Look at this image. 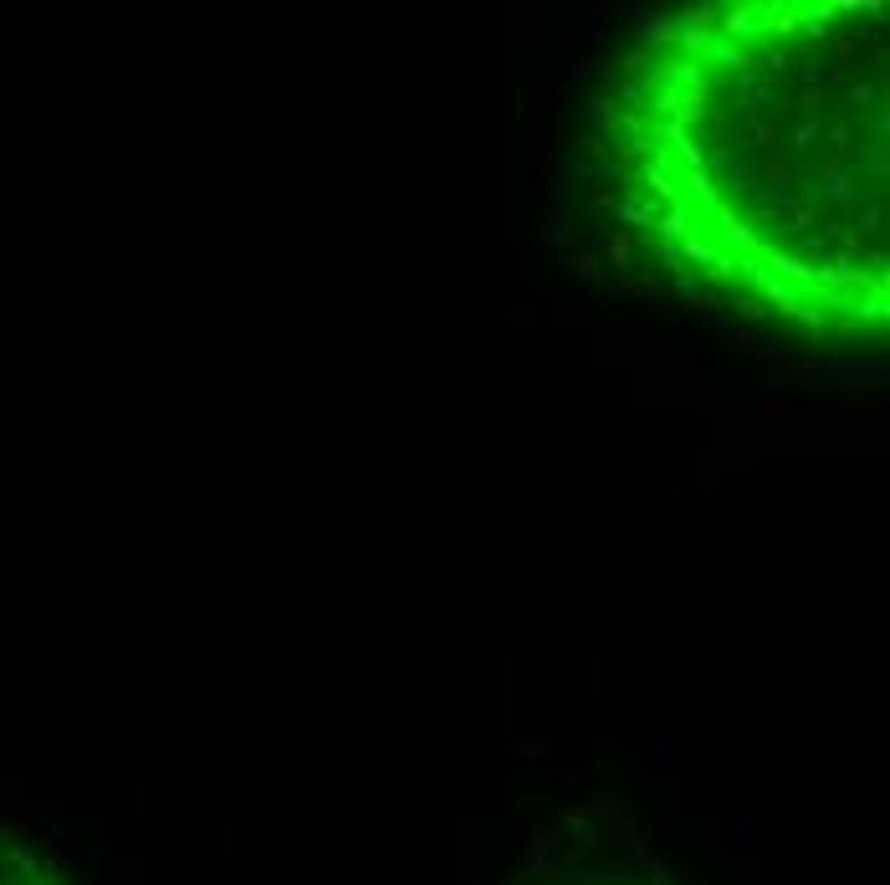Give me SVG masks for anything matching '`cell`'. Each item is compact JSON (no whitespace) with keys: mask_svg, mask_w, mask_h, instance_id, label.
Listing matches in <instances>:
<instances>
[{"mask_svg":"<svg viewBox=\"0 0 890 885\" xmlns=\"http://www.w3.org/2000/svg\"><path fill=\"white\" fill-rule=\"evenodd\" d=\"M594 128L665 282L788 338L890 343V0L665 11Z\"/></svg>","mask_w":890,"mask_h":885,"instance_id":"cell-1","label":"cell"},{"mask_svg":"<svg viewBox=\"0 0 890 885\" xmlns=\"http://www.w3.org/2000/svg\"><path fill=\"white\" fill-rule=\"evenodd\" d=\"M0 885H72V880L52 855H41L26 834L0 829Z\"/></svg>","mask_w":890,"mask_h":885,"instance_id":"cell-2","label":"cell"}]
</instances>
